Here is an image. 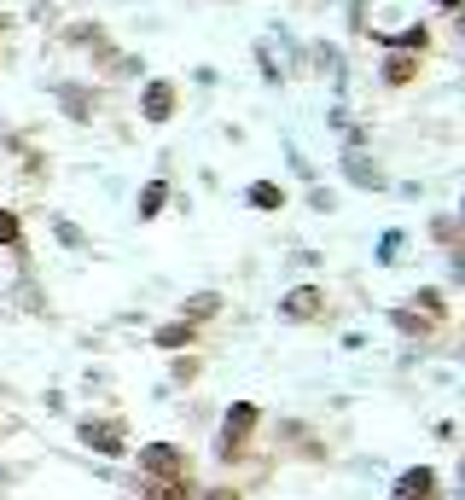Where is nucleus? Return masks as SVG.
<instances>
[{
    "mask_svg": "<svg viewBox=\"0 0 465 500\" xmlns=\"http://www.w3.org/2000/svg\"><path fill=\"white\" fill-rule=\"evenodd\" d=\"M256 425H262V408H256V401H239V408H227V419H222V443H215V454H222V460H239Z\"/></svg>",
    "mask_w": 465,
    "mask_h": 500,
    "instance_id": "1",
    "label": "nucleus"
},
{
    "mask_svg": "<svg viewBox=\"0 0 465 500\" xmlns=\"http://www.w3.org/2000/svg\"><path fill=\"white\" fill-rule=\"evenodd\" d=\"M140 471L145 478H180V471H192V460H187L180 443H145L140 448Z\"/></svg>",
    "mask_w": 465,
    "mask_h": 500,
    "instance_id": "2",
    "label": "nucleus"
},
{
    "mask_svg": "<svg viewBox=\"0 0 465 500\" xmlns=\"http://www.w3.org/2000/svg\"><path fill=\"white\" fill-rule=\"evenodd\" d=\"M82 443H88L93 454H105V460L128 454V431H122V419H82Z\"/></svg>",
    "mask_w": 465,
    "mask_h": 500,
    "instance_id": "3",
    "label": "nucleus"
},
{
    "mask_svg": "<svg viewBox=\"0 0 465 500\" xmlns=\"http://www.w3.org/2000/svg\"><path fill=\"white\" fill-rule=\"evenodd\" d=\"M279 320H291V326H303V320H326V291H320V285H297V291H285V297H279Z\"/></svg>",
    "mask_w": 465,
    "mask_h": 500,
    "instance_id": "4",
    "label": "nucleus"
},
{
    "mask_svg": "<svg viewBox=\"0 0 465 500\" xmlns=\"http://www.w3.org/2000/svg\"><path fill=\"white\" fill-rule=\"evenodd\" d=\"M390 500H443V478H436L431 466H408L390 483Z\"/></svg>",
    "mask_w": 465,
    "mask_h": 500,
    "instance_id": "5",
    "label": "nucleus"
},
{
    "mask_svg": "<svg viewBox=\"0 0 465 500\" xmlns=\"http://www.w3.org/2000/svg\"><path fill=\"white\" fill-rule=\"evenodd\" d=\"M175 105H180L175 82H145V88H140V117H145V123H169Z\"/></svg>",
    "mask_w": 465,
    "mask_h": 500,
    "instance_id": "6",
    "label": "nucleus"
},
{
    "mask_svg": "<svg viewBox=\"0 0 465 500\" xmlns=\"http://www.w3.org/2000/svg\"><path fill=\"white\" fill-rule=\"evenodd\" d=\"M152 344H157V349H169V355H180V349L198 344V326H192V320H163V326L152 332Z\"/></svg>",
    "mask_w": 465,
    "mask_h": 500,
    "instance_id": "7",
    "label": "nucleus"
},
{
    "mask_svg": "<svg viewBox=\"0 0 465 500\" xmlns=\"http://www.w3.org/2000/svg\"><path fill=\"white\" fill-rule=\"evenodd\" d=\"M419 82V53H390L384 58V88H413Z\"/></svg>",
    "mask_w": 465,
    "mask_h": 500,
    "instance_id": "8",
    "label": "nucleus"
},
{
    "mask_svg": "<svg viewBox=\"0 0 465 500\" xmlns=\"http://www.w3.org/2000/svg\"><path fill=\"white\" fill-rule=\"evenodd\" d=\"M378 47H390V53H431V30H425V23H408L401 35H378Z\"/></svg>",
    "mask_w": 465,
    "mask_h": 500,
    "instance_id": "9",
    "label": "nucleus"
},
{
    "mask_svg": "<svg viewBox=\"0 0 465 500\" xmlns=\"http://www.w3.org/2000/svg\"><path fill=\"white\" fill-rule=\"evenodd\" d=\"M145 500H198V489H192V471H180V478H152Z\"/></svg>",
    "mask_w": 465,
    "mask_h": 500,
    "instance_id": "10",
    "label": "nucleus"
},
{
    "mask_svg": "<svg viewBox=\"0 0 465 500\" xmlns=\"http://www.w3.org/2000/svg\"><path fill=\"white\" fill-rule=\"evenodd\" d=\"M244 204H250V210H279V204H291V198H285L279 180H250V187H244Z\"/></svg>",
    "mask_w": 465,
    "mask_h": 500,
    "instance_id": "11",
    "label": "nucleus"
},
{
    "mask_svg": "<svg viewBox=\"0 0 465 500\" xmlns=\"http://www.w3.org/2000/svg\"><path fill=\"white\" fill-rule=\"evenodd\" d=\"M163 204H169V187H163V180H145V187H140V204H134V210H140V222H152Z\"/></svg>",
    "mask_w": 465,
    "mask_h": 500,
    "instance_id": "12",
    "label": "nucleus"
},
{
    "mask_svg": "<svg viewBox=\"0 0 465 500\" xmlns=\"http://www.w3.org/2000/svg\"><path fill=\"white\" fill-rule=\"evenodd\" d=\"M0 250H23V222L12 204H0Z\"/></svg>",
    "mask_w": 465,
    "mask_h": 500,
    "instance_id": "13",
    "label": "nucleus"
},
{
    "mask_svg": "<svg viewBox=\"0 0 465 500\" xmlns=\"http://www.w3.org/2000/svg\"><path fill=\"white\" fill-rule=\"evenodd\" d=\"M413 303H419V309H425V320H436V326H443V320H448V303H443V291H436V285H425V291H413Z\"/></svg>",
    "mask_w": 465,
    "mask_h": 500,
    "instance_id": "14",
    "label": "nucleus"
},
{
    "mask_svg": "<svg viewBox=\"0 0 465 500\" xmlns=\"http://www.w3.org/2000/svg\"><path fill=\"white\" fill-rule=\"evenodd\" d=\"M396 332H401V338H431V332H436V320H419V314L401 309V314H396Z\"/></svg>",
    "mask_w": 465,
    "mask_h": 500,
    "instance_id": "15",
    "label": "nucleus"
},
{
    "mask_svg": "<svg viewBox=\"0 0 465 500\" xmlns=\"http://www.w3.org/2000/svg\"><path fill=\"white\" fill-rule=\"evenodd\" d=\"M215 309H222V297H215V291H198V297H192V314H180V320H192V326H198V320H210Z\"/></svg>",
    "mask_w": 465,
    "mask_h": 500,
    "instance_id": "16",
    "label": "nucleus"
},
{
    "mask_svg": "<svg viewBox=\"0 0 465 500\" xmlns=\"http://www.w3.org/2000/svg\"><path fill=\"white\" fill-rule=\"evenodd\" d=\"M58 100L70 105V117H76V123H88V117H93V111H88V93H82V88H65Z\"/></svg>",
    "mask_w": 465,
    "mask_h": 500,
    "instance_id": "17",
    "label": "nucleus"
},
{
    "mask_svg": "<svg viewBox=\"0 0 465 500\" xmlns=\"http://www.w3.org/2000/svg\"><path fill=\"white\" fill-rule=\"evenodd\" d=\"M204 500H244V495H239V489H232V483H215V489H210V495H204Z\"/></svg>",
    "mask_w": 465,
    "mask_h": 500,
    "instance_id": "18",
    "label": "nucleus"
},
{
    "mask_svg": "<svg viewBox=\"0 0 465 500\" xmlns=\"http://www.w3.org/2000/svg\"><path fill=\"white\" fill-rule=\"evenodd\" d=\"M431 6H443V12H460V0H431Z\"/></svg>",
    "mask_w": 465,
    "mask_h": 500,
    "instance_id": "19",
    "label": "nucleus"
}]
</instances>
